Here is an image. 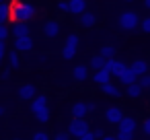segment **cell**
<instances>
[{"label": "cell", "mask_w": 150, "mask_h": 140, "mask_svg": "<svg viewBox=\"0 0 150 140\" xmlns=\"http://www.w3.org/2000/svg\"><path fill=\"white\" fill-rule=\"evenodd\" d=\"M8 9H11L8 21H13V23H27V21L35 19V15H37L35 4H31V2H21V0H11V2H8Z\"/></svg>", "instance_id": "obj_1"}, {"label": "cell", "mask_w": 150, "mask_h": 140, "mask_svg": "<svg viewBox=\"0 0 150 140\" xmlns=\"http://www.w3.org/2000/svg\"><path fill=\"white\" fill-rule=\"evenodd\" d=\"M97 109V103L95 101H76L70 109L72 113V119H86L88 113H93Z\"/></svg>", "instance_id": "obj_2"}, {"label": "cell", "mask_w": 150, "mask_h": 140, "mask_svg": "<svg viewBox=\"0 0 150 140\" xmlns=\"http://www.w3.org/2000/svg\"><path fill=\"white\" fill-rule=\"evenodd\" d=\"M117 23H119V29H123V31H136L138 25H140V17L134 11H125V13L119 15Z\"/></svg>", "instance_id": "obj_3"}, {"label": "cell", "mask_w": 150, "mask_h": 140, "mask_svg": "<svg viewBox=\"0 0 150 140\" xmlns=\"http://www.w3.org/2000/svg\"><path fill=\"white\" fill-rule=\"evenodd\" d=\"M76 50H78V35L72 33V35H68V39H66V43L62 48V58L64 60H72L76 56Z\"/></svg>", "instance_id": "obj_4"}, {"label": "cell", "mask_w": 150, "mask_h": 140, "mask_svg": "<svg viewBox=\"0 0 150 140\" xmlns=\"http://www.w3.org/2000/svg\"><path fill=\"white\" fill-rule=\"evenodd\" d=\"M91 128H88V122L86 119H72L70 122V126H68V136H76V138H80L82 134H86Z\"/></svg>", "instance_id": "obj_5"}, {"label": "cell", "mask_w": 150, "mask_h": 140, "mask_svg": "<svg viewBox=\"0 0 150 140\" xmlns=\"http://www.w3.org/2000/svg\"><path fill=\"white\" fill-rule=\"evenodd\" d=\"M60 31H62V27H60V21H56V19H50V21H45V25H43V35H45L47 39H56V37L60 35Z\"/></svg>", "instance_id": "obj_6"}, {"label": "cell", "mask_w": 150, "mask_h": 140, "mask_svg": "<svg viewBox=\"0 0 150 140\" xmlns=\"http://www.w3.org/2000/svg\"><path fill=\"white\" fill-rule=\"evenodd\" d=\"M15 52L19 54V52H29V50H33V39H31V35H23V37H15Z\"/></svg>", "instance_id": "obj_7"}, {"label": "cell", "mask_w": 150, "mask_h": 140, "mask_svg": "<svg viewBox=\"0 0 150 140\" xmlns=\"http://www.w3.org/2000/svg\"><path fill=\"white\" fill-rule=\"evenodd\" d=\"M123 117V109L119 107V105H111V107H107V111H105V119L109 122V124H119V119Z\"/></svg>", "instance_id": "obj_8"}, {"label": "cell", "mask_w": 150, "mask_h": 140, "mask_svg": "<svg viewBox=\"0 0 150 140\" xmlns=\"http://www.w3.org/2000/svg\"><path fill=\"white\" fill-rule=\"evenodd\" d=\"M17 97L23 99V101H31V99L35 97V85H31V82L21 85V87L17 89Z\"/></svg>", "instance_id": "obj_9"}, {"label": "cell", "mask_w": 150, "mask_h": 140, "mask_svg": "<svg viewBox=\"0 0 150 140\" xmlns=\"http://www.w3.org/2000/svg\"><path fill=\"white\" fill-rule=\"evenodd\" d=\"M117 132H132L134 134L136 132V119L132 115H123L117 124Z\"/></svg>", "instance_id": "obj_10"}, {"label": "cell", "mask_w": 150, "mask_h": 140, "mask_svg": "<svg viewBox=\"0 0 150 140\" xmlns=\"http://www.w3.org/2000/svg\"><path fill=\"white\" fill-rule=\"evenodd\" d=\"M134 74H136V78L138 76H144V74H148V64H146V60H134L129 66H127Z\"/></svg>", "instance_id": "obj_11"}, {"label": "cell", "mask_w": 150, "mask_h": 140, "mask_svg": "<svg viewBox=\"0 0 150 140\" xmlns=\"http://www.w3.org/2000/svg\"><path fill=\"white\" fill-rule=\"evenodd\" d=\"M84 11H86V0H70L68 2V13L80 17Z\"/></svg>", "instance_id": "obj_12"}, {"label": "cell", "mask_w": 150, "mask_h": 140, "mask_svg": "<svg viewBox=\"0 0 150 140\" xmlns=\"http://www.w3.org/2000/svg\"><path fill=\"white\" fill-rule=\"evenodd\" d=\"M8 31H11L13 37H23V35L31 33V29H29L27 23H13V27H8Z\"/></svg>", "instance_id": "obj_13"}, {"label": "cell", "mask_w": 150, "mask_h": 140, "mask_svg": "<svg viewBox=\"0 0 150 140\" xmlns=\"http://www.w3.org/2000/svg\"><path fill=\"white\" fill-rule=\"evenodd\" d=\"M127 70V64L125 62H121V60H113L111 62V72H109V76H115L117 80L121 78V74Z\"/></svg>", "instance_id": "obj_14"}, {"label": "cell", "mask_w": 150, "mask_h": 140, "mask_svg": "<svg viewBox=\"0 0 150 140\" xmlns=\"http://www.w3.org/2000/svg\"><path fill=\"white\" fill-rule=\"evenodd\" d=\"M95 23H97V17H95L93 13H88V11H84V13L78 17V25H80V27H84V29L93 27Z\"/></svg>", "instance_id": "obj_15"}, {"label": "cell", "mask_w": 150, "mask_h": 140, "mask_svg": "<svg viewBox=\"0 0 150 140\" xmlns=\"http://www.w3.org/2000/svg\"><path fill=\"white\" fill-rule=\"evenodd\" d=\"M88 72H91V70H88V66H86V64H76V66H74V70H72V76H74L76 80H80V82H82V80H86V78H88Z\"/></svg>", "instance_id": "obj_16"}, {"label": "cell", "mask_w": 150, "mask_h": 140, "mask_svg": "<svg viewBox=\"0 0 150 140\" xmlns=\"http://www.w3.org/2000/svg\"><path fill=\"white\" fill-rule=\"evenodd\" d=\"M47 107V97L45 95H35L33 99H31V111L35 113V111H39V109H45Z\"/></svg>", "instance_id": "obj_17"}, {"label": "cell", "mask_w": 150, "mask_h": 140, "mask_svg": "<svg viewBox=\"0 0 150 140\" xmlns=\"http://www.w3.org/2000/svg\"><path fill=\"white\" fill-rule=\"evenodd\" d=\"M93 82L95 85H99V87H103V85H107L109 80H111V76H109V72H105V70H97V72H93Z\"/></svg>", "instance_id": "obj_18"}, {"label": "cell", "mask_w": 150, "mask_h": 140, "mask_svg": "<svg viewBox=\"0 0 150 140\" xmlns=\"http://www.w3.org/2000/svg\"><path fill=\"white\" fill-rule=\"evenodd\" d=\"M101 89H103V93H105L107 97H117V99L121 97V89H119L115 82H111V80H109L107 85H103Z\"/></svg>", "instance_id": "obj_19"}, {"label": "cell", "mask_w": 150, "mask_h": 140, "mask_svg": "<svg viewBox=\"0 0 150 140\" xmlns=\"http://www.w3.org/2000/svg\"><path fill=\"white\" fill-rule=\"evenodd\" d=\"M99 56L103 58V60H115V56H117V50H115V45H103L101 48V52H99Z\"/></svg>", "instance_id": "obj_20"}, {"label": "cell", "mask_w": 150, "mask_h": 140, "mask_svg": "<svg viewBox=\"0 0 150 140\" xmlns=\"http://www.w3.org/2000/svg\"><path fill=\"white\" fill-rule=\"evenodd\" d=\"M142 93H144V91H142V87H140L138 82H132V85L125 87V95H127L129 99H138Z\"/></svg>", "instance_id": "obj_21"}, {"label": "cell", "mask_w": 150, "mask_h": 140, "mask_svg": "<svg viewBox=\"0 0 150 140\" xmlns=\"http://www.w3.org/2000/svg\"><path fill=\"white\" fill-rule=\"evenodd\" d=\"M33 115H35V119H37L39 124H50V119H52L50 107H45V109H39V111H35Z\"/></svg>", "instance_id": "obj_22"}, {"label": "cell", "mask_w": 150, "mask_h": 140, "mask_svg": "<svg viewBox=\"0 0 150 140\" xmlns=\"http://www.w3.org/2000/svg\"><path fill=\"white\" fill-rule=\"evenodd\" d=\"M8 17H11L8 2H2V4H0V25H6L8 23Z\"/></svg>", "instance_id": "obj_23"}, {"label": "cell", "mask_w": 150, "mask_h": 140, "mask_svg": "<svg viewBox=\"0 0 150 140\" xmlns=\"http://www.w3.org/2000/svg\"><path fill=\"white\" fill-rule=\"evenodd\" d=\"M103 64H105V60H103L99 54H95V56L91 58V66H88V70L97 72V70H101V68H103Z\"/></svg>", "instance_id": "obj_24"}, {"label": "cell", "mask_w": 150, "mask_h": 140, "mask_svg": "<svg viewBox=\"0 0 150 140\" xmlns=\"http://www.w3.org/2000/svg\"><path fill=\"white\" fill-rule=\"evenodd\" d=\"M119 82H121L123 87H127V85H132V82H136V74H134V72H132V70L127 68V70H125V72L121 74V78H119Z\"/></svg>", "instance_id": "obj_25"}, {"label": "cell", "mask_w": 150, "mask_h": 140, "mask_svg": "<svg viewBox=\"0 0 150 140\" xmlns=\"http://www.w3.org/2000/svg\"><path fill=\"white\" fill-rule=\"evenodd\" d=\"M6 56H8V64H11V68H19V66H21V60H19V54H17L15 50H11V52H8Z\"/></svg>", "instance_id": "obj_26"}, {"label": "cell", "mask_w": 150, "mask_h": 140, "mask_svg": "<svg viewBox=\"0 0 150 140\" xmlns=\"http://www.w3.org/2000/svg\"><path fill=\"white\" fill-rule=\"evenodd\" d=\"M31 140H52V136L45 130H37V132H33V138Z\"/></svg>", "instance_id": "obj_27"}, {"label": "cell", "mask_w": 150, "mask_h": 140, "mask_svg": "<svg viewBox=\"0 0 150 140\" xmlns=\"http://www.w3.org/2000/svg\"><path fill=\"white\" fill-rule=\"evenodd\" d=\"M136 82H138V85L142 87V91H144V89H148V87H150V76H148V74L138 76V78H136Z\"/></svg>", "instance_id": "obj_28"}, {"label": "cell", "mask_w": 150, "mask_h": 140, "mask_svg": "<svg viewBox=\"0 0 150 140\" xmlns=\"http://www.w3.org/2000/svg\"><path fill=\"white\" fill-rule=\"evenodd\" d=\"M11 37V31H8V27L6 25H0V41H4L6 43V39Z\"/></svg>", "instance_id": "obj_29"}, {"label": "cell", "mask_w": 150, "mask_h": 140, "mask_svg": "<svg viewBox=\"0 0 150 140\" xmlns=\"http://www.w3.org/2000/svg\"><path fill=\"white\" fill-rule=\"evenodd\" d=\"M138 27H140V29H142L144 33H148V31H150V19H148V17L140 19V25H138Z\"/></svg>", "instance_id": "obj_30"}, {"label": "cell", "mask_w": 150, "mask_h": 140, "mask_svg": "<svg viewBox=\"0 0 150 140\" xmlns=\"http://www.w3.org/2000/svg\"><path fill=\"white\" fill-rule=\"evenodd\" d=\"M115 140H134V134L132 132H117Z\"/></svg>", "instance_id": "obj_31"}, {"label": "cell", "mask_w": 150, "mask_h": 140, "mask_svg": "<svg viewBox=\"0 0 150 140\" xmlns=\"http://www.w3.org/2000/svg\"><path fill=\"white\" fill-rule=\"evenodd\" d=\"M91 132H93L95 140H97V138H103V136H105V130H103L101 126H99V128H95V130H91Z\"/></svg>", "instance_id": "obj_32"}, {"label": "cell", "mask_w": 150, "mask_h": 140, "mask_svg": "<svg viewBox=\"0 0 150 140\" xmlns=\"http://www.w3.org/2000/svg\"><path fill=\"white\" fill-rule=\"evenodd\" d=\"M142 132H144L146 136L150 134V119H144V122H142Z\"/></svg>", "instance_id": "obj_33"}, {"label": "cell", "mask_w": 150, "mask_h": 140, "mask_svg": "<svg viewBox=\"0 0 150 140\" xmlns=\"http://www.w3.org/2000/svg\"><path fill=\"white\" fill-rule=\"evenodd\" d=\"M58 11L68 13V2H66V0H60V2H58Z\"/></svg>", "instance_id": "obj_34"}, {"label": "cell", "mask_w": 150, "mask_h": 140, "mask_svg": "<svg viewBox=\"0 0 150 140\" xmlns=\"http://www.w3.org/2000/svg\"><path fill=\"white\" fill-rule=\"evenodd\" d=\"M54 140H70V136H68L66 132H58V134L54 136Z\"/></svg>", "instance_id": "obj_35"}, {"label": "cell", "mask_w": 150, "mask_h": 140, "mask_svg": "<svg viewBox=\"0 0 150 140\" xmlns=\"http://www.w3.org/2000/svg\"><path fill=\"white\" fill-rule=\"evenodd\" d=\"M4 56H6V43H4V41H0V62H2Z\"/></svg>", "instance_id": "obj_36"}, {"label": "cell", "mask_w": 150, "mask_h": 140, "mask_svg": "<svg viewBox=\"0 0 150 140\" xmlns=\"http://www.w3.org/2000/svg\"><path fill=\"white\" fill-rule=\"evenodd\" d=\"M78 140H95V136H93V132L88 130V132H86V134H82V136H80Z\"/></svg>", "instance_id": "obj_37"}, {"label": "cell", "mask_w": 150, "mask_h": 140, "mask_svg": "<svg viewBox=\"0 0 150 140\" xmlns=\"http://www.w3.org/2000/svg\"><path fill=\"white\" fill-rule=\"evenodd\" d=\"M11 78V70H2L0 72V80H8Z\"/></svg>", "instance_id": "obj_38"}, {"label": "cell", "mask_w": 150, "mask_h": 140, "mask_svg": "<svg viewBox=\"0 0 150 140\" xmlns=\"http://www.w3.org/2000/svg\"><path fill=\"white\" fill-rule=\"evenodd\" d=\"M4 115H6V107L0 103V117H4Z\"/></svg>", "instance_id": "obj_39"}, {"label": "cell", "mask_w": 150, "mask_h": 140, "mask_svg": "<svg viewBox=\"0 0 150 140\" xmlns=\"http://www.w3.org/2000/svg\"><path fill=\"white\" fill-rule=\"evenodd\" d=\"M101 140H115V136H111V134H105Z\"/></svg>", "instance_id": "obj_40"}, {"label": "cell", "mask_w": 150, "mask_h": 140, "mask_svg": "<svg viewBox=\"0 0 150 140\" xmlns=\"http://www.w3.org/2000/svg\"><path fill=\"white\" fill-rule=\"evenodd\" d=\"M144 9H150V0H144Z\"/></svg>", "instance_id": "obj_41"}, {"label": "cell", "mask_w": 150, "mask_h": 140, "mask_svg": "<svg viewBox=\"0 0 150 140\" xmlns=\"http://www.w3.org/2000/svg\"><path fill=\"white\" fill-rule=\"evenodd\" d=\"M2 2H6V0H0V4H2Z\"/></svg>", "instance_id": "obj_42"}, {"label": "cell", "mask_w": 150, "mask_h": 140, "mask_svg": "<svg viewBox=\"0 0 150 140\" xmlns=\"http://www.w3.org/2000/svg\"><path fill=\"white\" fill-rule=\"evenodd\" d=\"M125 2H134V0H125Z\"/></svg>", "instance_id": "obj_43"}, {"label": "cell", "mask_w": 150, "mask_h": 140, "mask_svg": "<svg viewBox=\"0 0 150 140\" xmlns=\"http://www.w3.org/2000/svg\"><path fill=\"white\" fill-rule=\"evenodd\" d=\"M15 140H21V138H15Z\"/></svg>", "instance_id": "obj_44"}]
</instances>
